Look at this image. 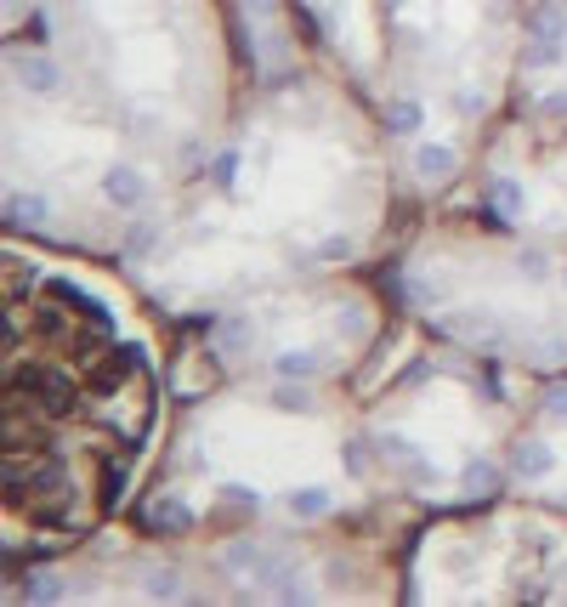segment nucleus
I'll return each mask as SVG.
<instances>
[{
  "mask_svg": "<svg viewBox=\"0 0 567 607\" xmlns=\"http://www.w3.org/2000/svg\"><path fill=\"white\" fill-rule=\"evenodd\" d=\"M506 465H511V477H522V483H545V477H556V449L545 443V437H522V443H511V454H506Z\"/></svg>",
  "mask_w": 567,
  "mask_h": 607,
  "instance_id": "obj_1",
  "label": "nucleus"
},
{
  "mask_svg": "<svg viewBox=\"0 0 567 607\" xmlns=\"http://www.w3.org/2000/svg\"><path fill=\"white\" fill-rule=\"evenodd\" d=\"M273 562V551L261 546V539H227V546L216 551V567L227 573V580H261V567Z\"/></svg>",
  "mask_w": 567,
  "mask_h": 607,
  "instance_id": "obj_2",
  "label": "nucleus"
},
{
  "mask_svg": "<svg viewBox=\"0 0 567 607\" xmlns=\"http://www.w3.org/2000/svg\"><path fill=\"white\" fill-rule=\"evenodd\" d=\"M522 41H562L567 46V0H528L522 7Z\"/></svg>",
  "mask_w": 567,
  "mask_h": 607,
  "instance_id": "obj_3",
  "label": "nucleus"
},
{
  "mask_svg": "<svg viewBox=\"0 0 567 607\" xmlns=\"http://www.w3.org/2000/svg\"><path fill=\"white\" fill-rule=\"evenodd\" d=\"M103 199L114 211H143L148 205V177L137 171V165H109L103 171Z\"/></svg>",
  "mask_w": 567,
  "mask_h": 607,
  "instance_id": "obj_4",
  "label": "nucleus"
},
{
  "mask_svg": "<svg viewBox=\"0 0 567 607\" xmlns=\"http://www.w3.org/2000/svg\"><path fill=\"white\" fill-rule=\"evenodd\" d=\"M12 75L23 80V91H35V97H52L63 86V63L46 57V52H12Z\"/></svg>",
  "mask_w": 567,
  "mask_h": 607,
  "instance_id": "obj_5",
  "label": "nucleus"
},
{
  "mask_svg": "<svg viewBox=\"0 0 567 607\" xmlns=\"http://www.w3.org/2000/svg\"><path fill=\"white\" fill-rule=\"evenodd\" d=\"M284 512H290L295 522H318V517L336 512V488H324V483H302V488H290V494H284Z\"/></svg>",
  "mask_w": 567,
  "mask_h": 607,
  "instance_id": "obj_6",
  "label": "nucleus"
},
{
  "mask_svg": "<svg viewBox=\"0 0 567 607\" xmlns=\"http://www.w3.org/2000/svg\"><path fill=\"white\" fill-rule=\"evenodd\" d=\"M506 477H511V465H499V460H488V454H472L460 465V488H472V494H499L506 488Z\"/></svg>",
  "mask_w": 567,
  "mask_h": 607,
  "instance_id": "obj_7",
  "label": "nucleus"
},
{
  "mask_svg": "<svg viewBox=\"0 0 567 607\" xmlns=\"http://www.w3.org/2000/svg\"><path fill=\"white\" fill-rule=\"evenodd\" d=\"M199 517H193V505L182 499V494H159L154 505H148V528H159V533H188Z\"/></svg>",
  "mask_w": 567,
  "mask_h": 607,
  "instance_id": "obj_8",
  "label": "nucleus"
},
{
  "mask_svg": "<svg viewBox=\"0 0 567 607\" xmlns=\"http://www.w3.org/2000/svg\"><path fill=\"white\" fill-rule=\"evenodd\" d=\"M386 131L392 137H420L426 131V103L420 97H386Z\"/></svg>",
  "mask_w": 567,
  "mask_h": 607,
  "instance_id": "obj_9",
  "label": "nucleus"
},
{
  "mask_svg": "<svg viewBox=\"0 0 567 607\" xmlns=\"http://www.w3.org/2000/svg\"><path fill=\"white\" fill-rule=\"evenodd\" d=\"M488 205H494V222H517L528 211V188L517 177H494L488 182Z\"/></svg>",
  "mask_w": 567,
  "mask_h": 607,
  "instance_id": "obj_10",
  "label": "nucleus"
},
{
  "mask_svg": "<svg viewBox=\"0 0 567 607\" xmlns=\"http://www.w3.org/2000/svg\"><path fill=\"white\" fill-rule=\"evenodd\" d=\"M415 171H420L426 182H443V177L460 171V154H454L449 143H420V148H415Z\"/></svg>",
  "mask_w": 567,
  "mask_h": 607,
  "instance_id": "obj_11",
  "label": "nucleus"
},
{
  "mask_svg": "<svg viewBox=\"0 0 567 607\" xmlns=\"http://www.w3.org/2000/svg\"><path fill=\"white\" fill-rule=\"evenodd\" d=\"M318 369H324V358H318L313 347H284V352L273 358V375H279V381H313Z\"/></svg>",
  "mask_w": 567,
  "mask_h": 607,
  "instance_id": "obj_12",
  "label": "nucleus"
},
{
  "mask_svg": "<svg viewBox=\"0 0 567 607\" xmlns=\"http://www.w3.org/2000/svg\"><path fill=\"white\" fill-rule=\"evenodd\" d=\"M46 216H52V205L41 193H7V222L12 227H41Z\"/></svg>",
  "mask_w": 567,
  "mask_h": 607,
  "instance_id": "obj_13",
  "label": "nucleus"
},
{
  "mask_svg": "<svg viewBox=\"0 0 567 607\" xmlns=\"http://www.w3.org/2000/svg\"><path fill=\"white\" fill-rule=\"evenodd\" d=\"M165 245V222H131V233H125V256L137 261V256H148V250H159Z\"/></svg>",
  "mask_w": 567,
  "mask_h": 607,
  "instance_id": "obj_14",
  "label": "nucleus"
},
{
  "mask_svg": "<svg viewBox=\"0 0 567 607\" xmlns=\"http://www.w3.org/2000/svg\"><path fill=\"white\" fill-rule=\"evenodd\" d=\"M273 409H279V415H313L307 381H279V386H273Z\"/></svg>",
  "mask_w": 567,
  "mask_h": 607,
  "instance_id": "obj_15",
  "label": "nucleus"
},
{
  "mask_svg": "<svg viewBox=\"0 0 567 607\" xmlns=\"http://www.w3.org/2000/svg\"><path fill=\"white\" fill-rule=\"evenodd\" d=\"M143 596H148V602H182V573H177V567H148Z\"/></svg>",
  "mask_w": 567,
  "mask_h": 607,
  "instance_id": "obj_16",
  "label": "nucleus"
},
{
  "mask_svg": "<svg viewBox=\"0 0 567 607\" xmlns=\"http://www.w3.org/2000/svg\"><path fill=\"white\" fill-rule=\"evenodd\" d=\"M567 46L562 41H522V69H562Z\"/></svg>",
  "mask_w": 567,
  "mask_h": 607,
  "instance_id": "obj_17",
  "label": "nucleus"
},
{
  "mask_svg": "<svg viewBox=\"0 0 567 607\" xmlns=\"http://www.w3.org/2000/svg\"><path fill=\"white\" fill-rule=\"evenodd\" d=\"M375 454H381V460H392V465H404V471L420 460V449L409 443L404 431H381V437H375Z\"/></svg>",
  "mask_w": 567,
  "mask_h": 607,
  "instance_id": "obj_18",
  "label": "nucleus"
},
{
  "mask_svg": "<svg viewBox=\"0 0 567 607\" xmlns=\"http://www.w3.org/2000/svg\"><path fill=\"white\" fill-rule=\"evenodd\" d=\"M63 596H69V585H63L52 567H41V573H29V580H23V602H63Z\"/></svg>",
  "mask_w": 567,
  "mask_h": 607,
  "instance_id": "obj_19",
  "label": "nucleus"
},
{
  "mask_svg": "<svg viewBox=\"0 0 567 607\" xmlns=\"http://www.w3.org/2000/svg\"><path fill=\"white\" fill-rule=\"evenodd\" d=\"M222 505H233V512H261L267 494L250 488V483H222Z\"/></svg>",
  "mask_w": 567,
  "mask_h": 607,
  "instance_id": "obj_20",
  "label": "nucleus"
},
{
  "mask_svg": "<svg viewBox=\"0 0 567 607\" xmlns=\"http://www.w3.org/2000/svg\"><path fill=\"white\" fill-rule=\"evenodd\" d=\"M250 335H256V324H250L245 313H227V318H222V352H239Z\"/></svg>",
  "mask_w": 567,
  "mask_h": 607,
  "instance_id": "obj_21",
  "label": "nucleus"
},
{
  "mask_svg": "<svg viewBox=\"0 0 567 607\" xmlns=\"http://www.w3.org/2000/svg\"><path fill=\"white\" fill-rule=\"evenodd\" d=\"M211 182H216L222 193H233V182H239V148H222V154L211 159Z\"/></svg>",
  "mask_w": 567,
  "mask_h": 607,
  "instance_id": "obj_22",
  "label": "nucleus"
},
{
  "mask_svg": "<svg viewBox=\"0 0 567 607\" xmlns=\"http://www.w3.org/2000/svg\"><path fill=\"white\" fill-rule=\"evenodd\" d=\"M313 256H318V261H352V256H358V239H352V233H329V239H318Z\"/></svg>",
  "mask_w": 567,
  "mask_h": 607,
  "instance_id": "obj_23",
  "label": "nucleus"
},
{
  "mask_svg": "<svg viewBox=\"0 0 567 607\" xmlns=\"http://www.w3.org/2000/svg\"><path fill=\"white\" fill-rule=\"evenodd\" d=\"M545 273H551V256H545L540 245H528V250L517 256V279H528V284H540Z\"/></svg>",
  "mask_w": 567,
  "mask_h": 607,
  "instance_id": "obj_24",
  "label": "nucleus"
},
{
  "mask_svg": "<svg viewBox=\"0 0 567 607\" xmlns=\"http://www.w3.org/2000/svg\"><path fill=\"white\" fill-rule=\"evenodd\" d=\"M404 290H409L415 307H443V284H438V279H409Z\"/></svg>",
  "mask_w": 567,
  "mask_h": 607,
  "instance_id": "obj_25",
  "label": "nucleus"
},
{
  "mask_svg": "<svg viewBox=\"0 0 567 607\" xmlns=\"http://www.w3.org/2000/svg\"><path fill=\"white\" fill-rule=\"evenodd\" d=\"M409 483H415V488H438V483H443V465L420 454V460L409 465Z\"/></svg>",
  "mask_w": 567,
  "mask_h": 607,
  "instance_id": "obj_26",
  "label": "nucleus"
},
{
  "mask_svg": "<svg viewBox=\"0 0 567 607\" xmlns=\"http://www.w3.org/2000/svg\"><path fill=\"white\" fill-rule=\"evenodd\" d=\"M540 409H545V420L567 426V386H551V392H545V403H540Z\"/></svg>",
  "mask_w": 567,
  "mask_h": 607,
  "instance_id": "obj_27",
  "label": "nucleus"
},
{
  "mask_svg": "<svg viewBox=\"0 0 567 607\" xmlns=\"http://www.w3.org/2000/svg\"><path fill=\"white\" fill-rule=\"evenodd\" d=\"M341 460H347L352 477H363V471H370V443H347V449H341Z\"/></svg>",
  "mask_w": 567,
  "mask_h": 607,
  "instance_id": "obj_28",
  "label": "nucleus"
},
{
  "mask_svg": "<svg viewBox=\"0 0 567 607\" xmlns=\"http://www.w3.org/2000/svg\"><path fill=\"white\" fill-rule=\"evenodd\" d=\"M540 114H551V120H562V114H567V86H556V91L545 97V103H540Z\"/></svg>",
  "mask_w": 567,
  "mask_h": 607,
  "instance_id": "obj_29",
  "label": "nucleus"
},
{
  "mask_svg": "<svg viewBox=\"0 0 567 607\" xmlns=\"http://www.w3.org/2000/svg\"><path fill=\"white\" fill-rule=\"evenodd\" d=\"M454 109H460V114H477V109H483V97H477V91H460V97H454Z\"/></svg>",
  "mask_w": 567,
  "mask_h": 607,
  "instance_id": "obj_30",
  "label": "nucleus"
},
{
  "mask_svg": "<svg viewBox=\"0 0 567 607\" xmlns=\"http://www.w3.org/2000/svg\"><path fill=\"white\" fill-rule=\"evenodd\" d=\"M562 284H567V267H562Z\"/></svg>",
  "mask_w": 567,
  "mask_h": 607,
  "instance_id": "obj_31",
  "label": "nucleus"
}]
</instances>
